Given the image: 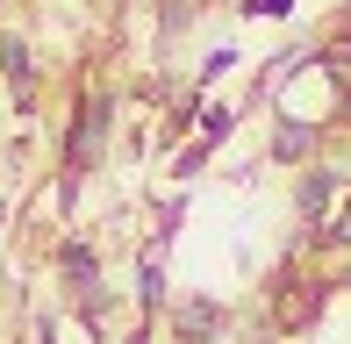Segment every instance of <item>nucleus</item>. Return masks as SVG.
Here are the masks:
<instances>
[{"instance_id":"obj_1","label":"nucleus","mask_w":351,"mask_h":344,"mask_svg":"<svg viewBox=\"0 0 351 344\" xmlns=\"http://www.w3.org/2000/svg\"><path fill=\"white\" fill-rule=\"evenodd\" d=\"M108 130H115V93H79V108H72V122H65V180H58V194H79V180H86L93 165H101V151H108Z\"/></svg>"},{"instance_id":"obj_2","label":"nucleus","mask_w":351,"mask_h":344,"mask_svg":"<svg viewBox=\"0 0 351 344\" xmlns=\"http://www.w3.org/2000/svg\"><path fill=\"white\" fill-rule=\"evenodd\" d=\"M58 280H65V294H72V302L101 294V251H93L86 237H65V244H58Z\"/></svg>"},{"instance_id":"obj_3","label":"nucleus","mask_w":351,"mask_h":344,"mask_svg":"<svg viewBox=\"0 0 351 344\" xmlns=\"http://www.w3.org/2000/svg\"><path fill=\"white\" fill-rule=\"evenodd\" d=\"M0 79L14 86V101H36V51H29V36H0Z\"/></svg>"},{"instance_id":"obj_4","label":"nucleus","mask_w":351,"mask_h":344,"mask_svg":"<svg viewBox=\"0 0 351 344\" xmlns=\"http://www.w3.org/2000/svg\"><path fill=\"white\" fill-rule=\"evenodd\" d=\"M172 330H180V344H208L222 330V308L215 302H180L172 308Z\"/></svg>"},{"instance_id":"obj_5","label":"nucleus","mask_w":351,"mask_h":344,"mask_svg":"<svg viewBox=\"0 0 351 344\" xmlns=\"http://www.w3.org/2000/svg\"><path fill=\"white\" fill-rule=\"evenodd\" d=\"M330 194H337V172H330V165H308V172H301V215H323L330 208Z\"/></svg>"},{"instance_id":"obj_6","label":"nucleus","mask_w":351,"mask_h":344,"mask_svg":"<svg viewBox=\"0 0 351 344\" xmlns=\"http://www.w3.org/2000/svg\"><path fill=\"white\" fill-rule=\"evenodd\" d=\"M136 308H143V316H158V308H165V265H158V251L136 265Z\"/></svg>"},{"instance_id":"obj_7","label":"nucleus","mask_w":351,"mask_h":344,"mask_svg":"<svg viewBox=\"0 0 351 344\" xmlns=\"http://www.w3.org/2000/svg\"><path fill=\"white\" fill-rule=\"evenodd\" d=\"M273 151H280V158H308V151H315V130L287 115V122H280V136H273Z\"/></svg>"},{"instance_id":"obj_8","label":"nucleus","mask_w":351,"mask_h":344,"mask_svg":"<svg viewBox=\"0 0 351 344\" xmlns=\"http://www.w3.org/2000/svg\"><path fill=\"white\" fill-rule=\"evenodd\" d=\"M230 130H237V115H230V108H201V136H208V144H222Z\"/></svg>"},{"instance_id":"obj_9","label":"nucleus","mask_w":351,"mask_h":344,"mask_svg":"<svg viewBox=\"0 0 351 344\" xmlns=\"http://www.w3.org/2000/svg\"><path fill=\"white\" fill-rule=\"evenodd\" d=\"M230 65H237V51H208V65H201V86H208V79H222Z\"/></svg>"},{"instance_id":"obj_10","label":"nucleus","mask_w":351,"mask_h":344,"mask_svg":"<svg viewBox=\"0 0 351 344\" xmlns=\"http://www.w3.org/2000/svg\"><path fill=\"white\" fill-rule=\"evenodd\" d=\"M244 14H294V0H244Z\"/></svg>"},{"instance_id":"obj_11","label":"nucleus","mask_w":351,"mask_h":344,"mask_svg":"<svg viewBox=\"0 0 351 344\" xmlns=\"http://www.w3.org/2000/svg\"><path fill=\"white\" fill-rule=\"evenodd\" d=\"M330 237H337V244H351V201H344L337 215H330Z\"/></svg>"},{"instance_id":"obj_12","label":"nucleus","mask_w":351,"mask_h":344,"mask_svg":"<svg viewBox=\"0 0 351 344\" xmlns=\"http://www.w3.org/2000/svg\"><path fill=\"white\" fill-rule=\"evenodd\" d=\"M101 8H115V0H101Z\"/></svg>"}]
</instances>
